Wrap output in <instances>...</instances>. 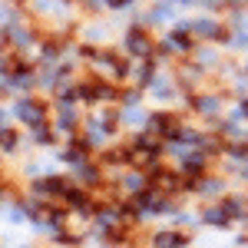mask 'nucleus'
I'll use <instances>...</instances> for the list:
<instances>
[{"label": "nucleus", "instance_id": "f257e3e1", "mask_svg": "<svg viewBox=\"0 0 248 248\" xmlns=\"http://www.w3.org/2000/svg\"><path fill=\"white\" fill-rule=\"evenodd\" d=\"M20 119H27V123H33V126H43V109H40L37 103H30V99H23L17 106Z\"/></svg>", "mask_w": 248, "mask_h": 248}, {"label": "nucleus", "instance_id": "f03ea898", "mask_svg": "<svg viewBox=\"0 0 248 248\" xmlns=\"http://www.w3.org/2000/svg\"><path fill=\"white\" fill-rule=\"evenodd\" d=\"M129 50L139 53V57H146V53H149V40L142 37L139 30H133V33H129Z\"/></svg>", "mask_w": 248, "mask_h": 248}, {"label": "nucleus", "instance_id": "7ed1b4c3", "mask_svg": "<svg viewBox=\"0 0 248 248\" xmlns=\"http://www.w3.org/2000/svg\"><path fill=\"white\" fill-rule=\"evenodd\" d=\"M155 245L159 248H175V245H182V235H159Z\"/></svg>", "mask_w": 248, "mask_h": 248}, {"label": "nucleus", "instance_id": "20e7f679", "mask_svg": "<svg viewBox=\"0 0 248 248\" xmlns=\"http://www.w3.org/2000/svg\"><path fill=\"white\" fill-rule=\"evenodd\" d=\"M199 33H202V37H218V27H215V23H205V20H202V23H199Z\"/></svg>", "mask_w": 248, "mask_h": 248}, {"label": "nucleus", "instance_id": "39448f33", "mask_svg": "<svg viewBox=\"0 0 248 248\" xmlns=\"http://www.w3.org/2000/svg\"><path fill=\"white\" fill-rule=\"evenodd\" d=\"M169 46H172V50H186V46H189V40L182 37V33H175V37L169 40Z\"/></svg>", "mask_w": 248, "mask_h": 248}, {"label": "nucleus", "instance_id": "423d86ee", "mask_svg": "<svg viewBox=\"0 0 248 248\" xmlns=\"http://www.w3.org/2000/svg\"><path fill=\"white\" fill-rule=\"evenodd\" d=\"M0 142H3V149H10V146L17 142V136L14 133H0Z\"/></svg>", "mask_w": 248, "mask_h": 248}, {"label": "nucleus", "instance_id": "0eeeda50", "mask_svg": "<svg viewBox=\"0 0 248 248\" xmlns=\"http://www.w3.org/2000/svg\"><path fill=\"white\" fill-rule=\"evenodd\" d=\"M199 109H202V113H215V99H202Z\"/></svg>", "mask_w": 248, "mask_h": 248}, {"label": "nucleus", "instance_id": "6e6552de", "mask_svg": "<svg viewBox=\"0 0 248 248\" xmlns=\"http://www.w3.org/2000/svg\"><path fill=\"white\" fill-rule=\"evenodd\" d=\"M205 218H209V222H225V212H205Z\"/></svg>", "mask_w": 248, "mask_h": 248}, {"label": "nucleus", "instance_id": "1a4fd4ad", "mask_svg": "<svg viewBox=\"0 0 248 248\" xmlns=\"http://www.w3.org/2000/svg\"><path fill=\"white\" fill-rule=\"evenodd\" d=\"M109 3H113V7H123V3H129V0H109Z\"/></svg>", "mask_w": 248, "mask_h": 248}, {"label": "nucleus", "instance_id": "9d476101", "mask_svg": "<svg viewBox=\"0 0 248 248\" xmlns=\"http://www.w3.org/2000/svg\"><path fill=\"white\" fill-rule=\"evenodd\" d=\"M242 113H248V103H242Z\"/></svg>", "mask_w": 248, "mask_h": 248}]
</instances>
